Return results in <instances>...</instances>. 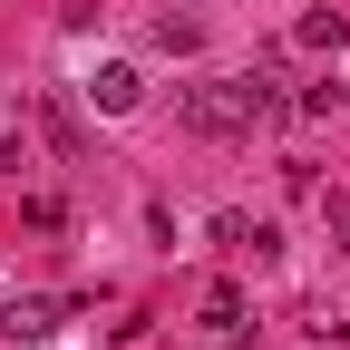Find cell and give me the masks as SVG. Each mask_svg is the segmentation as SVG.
<instances>
[{
    "label": "cell",
    "instance_id": "cell-2",
    "mask_svg": "<svg viewBox=\"0 0 350 350\" xmlns=\"http://www.w3.org/2000/svg\"><path fill=\"white\" fill-rule=\"evenodd\" d=\"M59 321H68V301H59V292H10V301H0V340H20V350H29V340H49Z\"/></svg>",
    "mask_w": 350,
    "mask_h": 350
},
{
    "label": "cell",
    "instance_id": "cell-1",
    "mask_svg": "<svg viewBox=\"0 0 350 350\" xmlns=\"http://www.w3.org/2000/svg\"><path fill=\"white\" fill-rule=\"evenodd\" d=\"M273 107H282V68H234V78H195V88H175V126H185V137H204V146L253 137Z\"/></svg>",
    "mask_w": 350,
    "mask_h": 350
},
{
    "label": "cell",
    "instance_id": "cell-5",
    "mask_svg": "<svg viewBox=\"0 0 350 350\" xmlns=\"http://www.w3.org/2000/svg\"><path fill=\"white\" fill-rule=\"evenodd\" d=\"M204 331H214V340H253V312H243V292H234V282H214V292H204Z\"/></svg>",
    "mask_w": 350,
    "mask_h": 350
},
{
    "label": "cell",
    "instance_id": "cell-10",
    "mask_svg": "<svg viewBox=\"0 0 350 350\" xmlns=\"http://www.w3.org/2000/svg\"><path fill=\"white\" fill-rule=\"evenodd\" d=\"M321 224H331V234H350V195H321Z\"/></svg>",
    "mask_w": 350,
    "mask_h": 350
},
{
    "label": "cell",
    "instance_id": "cell-7",
    "mask_svg": "<svg viewBox=\"0 0 350 350\" xmlns=\"http://www.w3.org/2000/svg\"><path fill=\"white\" fill-rule=\"evenodd\" d=\"M146 39H156V49H175V59H185V49H195V39H204V29H195L185 10H156V29H146Z\"/></svg>",
    "mask_w": 350,
    "mask_h": 350
},
{
    "label": "cell",
    "instance_id": "cell-8",
    "mask_svg": "<svg viewBox=\"0 0 350 350\" xmlns=\"http://www.w3.org/2000/svg\"><path fill=\"white\" fill-rule=\"evenodd\" d=\"M39 126H49V146H59V156H78V146H88V137H78V117H68L59 98H39Z\"/></svg>",
    "mask_w": 350,
    "mask_h": 350
},
{
    "label": "cell",
    "instance_id": "cell-9",
    "mask_svg": "<svg viewBox=\"0 0 350 350\" xmlns=\"http://www.w3.org/2000/svg\"><path fill=\"white\" fill-rule=\"evenodd\" d=\"M340 98H350V88H340V78H312V88H301V98H292V107H301V117H331Z\"/></svg>",
    "mask_w": 350,
    "mask_h": 350
},
{
    "label": "cell",
    "instance_id": "cell-6",
    "mask_svg": "<svg viewBox=\"0 0 350 350\" xmlns=\"http://www.w3.org/2000/svg\"><path fill=\"white\" fill-rule=\"evenodd\" d=\"M292 39H301V49H340V39H350V20L321 0V10H301V29H292Z\"/></svg>",
    "mask_w": 350,
    "mask_h": 350
},
{
    "label": "cell",
    "instance_id": "cell-3",
    "mask_svg": "<svg viewBox=\"0 0 350 350\" xmlns=\"http://www.w3.org/2000/svg\"><path fill=\"white\" fill-rule=\"evenodd\" d=\"M137 98H146V78H137V68H126V59H107L98 78H88V107H98V117H126V107H137Z\"/></svg>",
    "mask_w": 350,
    "mask_h": 350
},
{
    "label": "cell",
    "instance_id": "cell-4",
    "mask_svg": "<svg viewBox=\"0 0 350 350\" xmlns=\"http://www.w3.org/2000/svg\"><path fill=\"white\" fill-rule=\"evenodd\" d=\"M214 243H224V253H253V262H273V253H282V234H273V224H253V214H214Z\"/></svg>",
    "mask_w": 350,
    "mask_h": 350
}]
</instances>
